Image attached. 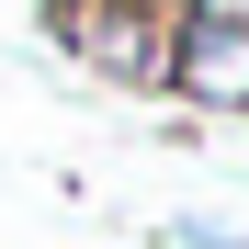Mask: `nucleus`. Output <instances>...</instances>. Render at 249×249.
<instances>
[{
    "label": "nucleus",
    "instance_id": "1",
    "mask_svg": "<svg viewBox=\"0 0 249 249\" xmlns=\"http://www.w3.org/2000/svg\"><path fill=\"white\" fill-rule=\"evenodd\" d=\"M46 46L79 57L102 91H159V57H170V0H34Z\"/></svg>",
    "mask_w": 249,
    "mask_h": 249
},
{
    "label": "nucleus",
    "instance_id": "2",
    "mask_svg": "<svg viewBox=\"0 0 249 249\" xmlns=\"http://www.w3.org/2000/svg\"><path fill=\"white\" fill-rule=\"evenodd\" d=\"M159 91H170L181 113H249V12L238 0H170Z\"/></svg>",
    "mask_w": 249,
    "mask_h": 249
},
{
    "label": "nucleus",
    "instance_id": "3",
    "mask_svg": "<svg viewBox=\"0 0 249 249\" xmlns=\"http://www.w3.org/2000/svg\"><path fill=\"white\" fill-rule=\"evenodd\" d=\"M159 238H170V249H249V238H238V227H215V215H170Z\"/></svg>",
    "mask_w": 249,
    "mask_h": 249
}]
</instances>
